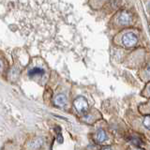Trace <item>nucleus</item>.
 Wrapping results in <instances>:
<instances>
[{"label": "nucleus", "mask_w": 150, "mask_h": 150, "mask_svg": "<svg viewBox=\"0 0 150 150\" xmlns=\"http://www.w3.org/2000/svg\"><path fill=\"white\" fill-rule=\"evenodd\" d=\"M44 73V70L40 69V68H35V69H31L29 73H28V75L29 76H34V75H42Z\"/></svg>", "instance_id": "6"}, {"label": "nucleus", "mask_w": 150, "mask_h": 150, "mask_svg": "<svg viewBox=\"0 0 150 150\" xmlns=\"http://www.w3.org/2000/svg\"><path fill=\"white\" fill-rule=\"evenodd\" d=\"M150 118H149V116L147 115V116H145V118H144V127L146 129H149V120Z\"/></svg>", "instance_id": "8"}, {"label": "nucleus", "mask_w": 150, "mask_h": 150, "mask_svg": "<svg viewBox=\"0 0 150 150\" xmlns=\"http://www.w3.org/2000/svg\"><path fill=\"white\" fill-rule=\"evenodd\" d=\"M106 139H107V135L105 133V131L100 129L96 133V141L98 143H102V142H104Z\"/></svg>", "instance_id": "5"}, {"label": "nucleus", "mask_w": 150, "mask_h": 150, "mask_svg": "<svg viewBox=\"0 0 150 150\" xmlns=\"http://www.w3.org/2000/svg\"><path fill=\"white\" fill-rule=\"evenodd\" d=\"M122 42L123 44L128 47V48H131V47H134L138 42V39L136 37L135 34L133 33H127L123 37H122Z\"/></svg>", "instance_id": "1"}, {"label": "nucleus", "mask_w": 150, "mask_h": 150, "mask_svg": "<svg viewBox=\"0 0 150 150\" xmlns=\"http://www.w3.org/2000/svg\"><path fill=\"white\" fill-rule=\"evenodd\" d=\"M54 103L55 106L57 107H64L67 104V97L64 94H58L57 96L54 98Z\"/></svg>", "instance_id": "4"}, {"label": "nucleus", "mask_w": 150, "mask_h": 150, "mask_svg": "<svg viewBox=\"0 0 150 150\" xmlns=\"http://www.w3.org/2000/svg\"><path fill=\"white\" fill-rule=\"evenodd\" d=\"M73 103L76 110L81 114H83L88 110V102L83 97H78Z\"/></svg>", "instance_id": "2"}, {"label": "nucleus", "mask_w": 150, "mask_h": 150, "mask_svg": "<svg viewBox=\"0 0 150 150\" xmlns=\"http://www.w3.org/2000/svg\"><path fill=\"white\" fill-rule=\"evenodd\" d=\"M101 150H112V149L109 148V147H106V148H103V149H101Z\"/></svg>", "instance_id": "9"}, {"label": "nucleus", "mask_w": 150, "mask_h": 150, "mask_svg": "<svg viewBox=\"0 0 150 150\" xmlns=\"http://www.w3.org/2000/svg\"><path fill=\"white\" fill-rule=\"evenodd\" d=\"M131 142H132L134 144H137V145H139V144H141V143H142V141H141L139 138H137V137H132V138H130L129 139Z\"/></svg>", "instance_id": "7"}, {"label": "nucleus", "mask_w": 150, "mask_h": 150, "mask_svg": "<svg viewBox=\"0 0 150 150\" xmlns=\"http://www.w3.org/2000/svg\"><path fill=\"white\" fill-rule=\"evenodd\" d=\"M131 22V15L128 11H123L118 17V23L121 25H127Z\"/></svg>", "instance_id": "3"}, {"label": "nucleus", "mask_w": 150, "mask_h": 150, "mask_svg": "<svg viewBox=\"0 0 150 150\" xmlns=\"http://www.w3.org/2000/svg\"><path fill=\"white\" fill-rule=\"evenodd\" d=\"M136 150H142V149H136Z\"/></svg>", "instance_id": "10"}]
</instances>
